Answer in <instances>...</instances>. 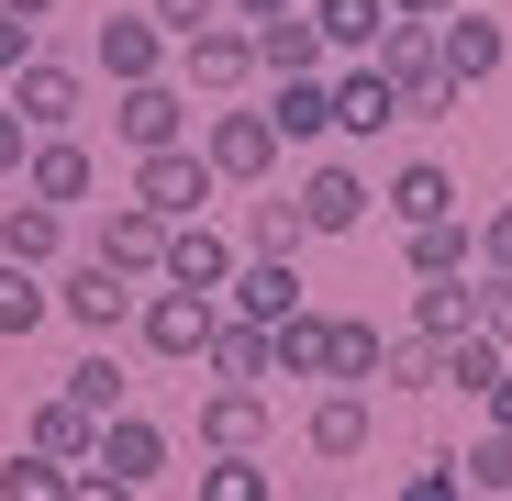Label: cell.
<instances>
[{"label":"cell","mask_w":512,"mask_h":501,"mask_svg":"<svg viewBox=\"0 0 512 501\" xmlns=\"http://www.w3.org/2000/svg\"><path fill=\"white\" fill-rule=\"evenodd\" d=\"M45 290H56V312H67L78 334H90V346H101V334H123V323L145 312V290H134L123 268H101V257H67V268H56Z\"/></svg>","instance_id":"6da1fadb"},{"label":"cell","mask_w":512,"mask_h":501,"mask_svg":"<svg viewBox=\"0 0 512 501\" xmlns=\"http://www.w3.org/2000/svg\"><path fill=\"white\" fill-rule=\"evenodd\" d=\"M212 190H223V179H212V156H201V145L134 156V201H145L156 223H201V212H212Z\"/></svg>","instance_id":"7a4b0ae2"},{"label":"cell","mask_w":512,"mask_h":501,"mask_svg":"<svg viewBox=\"0 0 512 501\" xmlns=\"http://www.w3.org/2000/svg\"><path fill=\"white\" fill-rule=\"evenodd\" d=\"M212 323H223V301H201V290H145V312H134V334H145V357H212Z\"/></svg>","instance_id":"3957f363"},{"label":"cell","mask_w":512,"mask_h":501,"mask_svg":"<svg viewBox=\"0 0 512 501\" xmlns=\"http://www.w3.org/2000/svg\"><path fill=\"white\" fill-rule=\"evenodd\" d=\"M201 156H212V179L223 190H256V179H279V123L268 112H212V134H201Z\"/></svg>","instance_id":"277c9868"},{"label":"cell","mask_w":512,"mask_h":501,"mask_svg":"<svg viewBox=\"0 0 512 501\" xmlns=\"http://www.w3.org/2000/svg\"><path fill=\"white\" fill-rule=\"evenodd\" d=\"M12 112H23V134H78V112H90V67L34 56V67L12 78Z\"/></svg>","instance_id":"5b68a950"},{"label":"cell","mask_w":512,"mask_h":501,"mask_svg":"<svg viewBox=\"0 0 512 501\" xmlns=\"http://www.w3.org/2000/svg\"><path fill=\"white\" fill-rule=\"evenodd\" d=\"M290 212H301V234H357V223H368V167H346V156H323V167H301V190H290Z\"/></svg>","instance_id":"8992f818"},{"label":"cell","mask_w":512,"mask_h":501,"mask_svg":"<svg viewBox=\"0 0 512 501\" xmlns=\"http://www.w3.org/2000/svg\"><path fill=\"white\" fill-rule=\"evenodd\" d=\"M234 268H245V245L234 234H212V223H167V290H201V301H223L234 290Z\"/></svg>","instance_id":"52a82bcc"},{"label":"cell","mask_w":512,"mask_h":501,"mask_svg":"<svg viewBox=\"0 0 512 501\" xmlns=\"http://www.w3.org/2000/svg\"><path fill=\"white\" fill-rule=\"evenodd\" d=\"M112 134H123L134 156L190 145V90H179V78H145V90H123V101H112Z\"/></svg>","instance_id":"ba28073f"},{"label":"cell","mask_w":512,"mask_h":501,"mask_svg":"<svg viewBox=\"0 0 512 501\" xmlns=\"http://www.w3.org/2000/svg\"><path fill=\"white\" fill-rule=\"evenodd\" d=\"M90 257H101V268H123V279L145 290V279L167 268V223H156L145 201H101V234H90Z\"/></svg>","instance_id":"9c48e42d"},{"label":"cell","mask_w":512,"mask_h":501,"mask_svg":"<svg viewBox=\"0 0 512 501\" xmlns=\"http://www.w3.org/2000/svg\"><path fill=\"white\" fill-rule=\"evenodd\" d=\"M501 56H512V34H501L490 12H446V23H435V67H446V90H490Z\"/></svg>","instance_id":"30bf717a"},{"label":"cell","mask_w":512,"mask_h":501,"mask_svg":"<svg viewBox=\"0 0 512 501\" xmlns=\"http://www.w3.org/2000/svg\"><path fill=\"white\" fill-rule=\"evenodd\" d=\"M90 190H101L90 145H78V134H34V167H23V201H45V212H78Z\"/></svg>","instance_id":"8fae6325"},{"label":"cell","mask_w":512,"mask_h":501,"mask_svg":"<svg viewBox=\"0 0 512 501\" xmlns=\"http://www.w3.org/2000/svg\"><path fill=\"white\" fill-rule=\"evenodd\" d=\"M379 212H390L401 234H423V223H457V167H435V156H412V167H390V190H379Z\"/></svg>","instance_id":"7c38bea8"},{"label":"cell","mask_w":512,"mask_h":501,"mask_svg":"<svg viewBox=\"0 0 512 501\" xmlns=\"http://www.w3.org/2000/svg\"><path fill=\"white\" fill-rule=\"evenodd\" d=\"M223 301H234V323H268V334H279V323H301V312H312V301H301V268H279V257H245V268H234V290H223Z\"/></svg>","instance_id":"4fadbf2b"},{"label":"cell","mask_w":512,"mask_h":501,"mask_svg":"<svg viewBox=\"0 0 512 501\" xmlns=\"http://www.w3.org/2000/svg\"><path fill=\"white\" fill-rule=\"evenodd\" d=\"M179 56H190V90H201V101H234L245 78H256V34H245V23H212V34H190Z\"/></svg>","instance_id":"5bb4252c"},{"label":"cell","mask_w":512,"mask_h":501,"mask_svg":"<svg viewBox=\"0 0 512 501\" xmlns=\"http://www.w3.org/2000/svg\"><path fill=\"white\" fill-rule=\"evenodd\" d=\"M101 78H112V90H145V78H167V34H156L145 12H112V23H101Z\"/></svg>","instance_id":"9a60e30c"},{"label":"cell","mask_w":512,"mask_h":501,"mask_svg":"<svg viewBox=\"0 0 512 501\" xmlns=\"http://www.w3.org/2000/svg\"><path fill=\"white\" fill-rule=\"evenodd\" d=\"M90 468H112L123 490H145V479L167 468V424H145V412H112V424H101V446H90Z\"/></svg>","instance_id":"2e32d148"},{"label":"cell","mask_w":512,"mask_h":501,"mask_svg":"<svg viewBox=\"0 0 512 501\" xmlns=\"http://www.w3.org/2000/svg\"><path fill=\"white\" fill-rule=\"evenodd\" d=\"M301 446H312L323 468H346V457H368V390H323V401L301 412Z\"/></svg>","instance_id":"e0dca14e"},{"label":"cell","mask_w":512,"mask_h":501,"mask_svg":"<svg viewBox=\"0 0 512 501\" xmlns=\"http://www.w3.org/2000/svg\"><path fill=\"white\" fill-rule=\"evenodd\" d=\"M201 446L212 457H268V390H212L201 401Z\"/></svg>","instance_id":"ac0fdd59"},{"label":"cell","mask_w":512,"mask_h":501,"mask_svg":"<svg viewBox=\"0 0 512 501\" xmlns=\"http://www.w3.org/2000/svg\"><path fill=\"white\" fill-rule=\"evenodd\" d=\"M67 257V212H45V201H0V268H56Z\"/></svg>","instance_id":"d6986e66"},{"label":"cell","mask_w":512,"mask_h":501,"mask_svg":"<svg viewBox=\"0 0 512 501\" xmlns=\"http://www.w3.org/2000/svg\"><path fill=\"white\" fill-rule=\"evenodd\" d=\"M323 90H334V123H346V134H357V145H368V134H390V123H401V90H390V78H379V67H368V56H357V67H334V78H323Z\"/></svg>","instance_id":"ffe728a7"},{"label":"cell","mask_w":512,"mask_h":501,"mask_svg":"<svg viewBox=\"0 0 512 501\" xmlns=\"http://www.w3.org/2000/svg\"><path fill=\"white\" fill-rule=\"evenodd\" d=\"M401 268H412V290H423V279H468V268H479V223L457 212V223H423V234H401Z\"/></svg>","instance_id":"44dd1931"},{"label":"cell","mask_w":512,"mask_h":501,"mask_svg":"<svg viewBox=\"0 0 512 501\" xmlns=\"http://www.w3.org/2000/svg\"><path fill=\"white\" fill-rule=\"evenodd\" d=\"M212 379H223V390H268V379H279L268 323H234V312H223V323H212Z\"/></svg>","instance_id":"7402d4cb"},{"label":"cell","mask_w":512,"mask_h":501,"mask_svg":"<svg viewBox=\"0 0 512 501\" xmlns=\"http://www.w3.org/2000/svg\"><path fill=\"white\" fill-rule=\"evenodd\" d=\"M312 34H323V56H379V34H390V0H312Z\"/></svg>","instance_id":"603a6c76"},{"label":"cell","mask_w":512,"mask_h":501,"mask_svg":"<svg viewBox=\"0 0 512 501\" xmlns=\"http://www.w3.org/2000/svg\"><path fill=\"white\" fill-rule=\"evenodd\" d=\"M23 446H34V457H56V468H90L101 424H90V412H78V401L56 390V401H34V424H23Z\"/></svg>","instance_id":"cb8c5ba5"},{"label":"cell","mask_w":512,"mask_h":501,"mask_svg":"<svg viewBox=\"0 0 512 501\" xmlns=\"http://www.w3.org/2000/svg\"><path fill=\"white\" fill-rule=\"evenodd\" d=\"M256 78H323V34H312V12L256 23Z\"/></svg>","instance_id":"d4e9b609"},{"label":"cell","mask_w":512,"mask_h":501,"mask_svg":"<svg viewBox=\"0 0 512 501\" xmlns=\"http://www.w3.org/2000/svg\"><path fill=\"white\" fill-rule=\"evenodd\" d=\"M468 323H479V279H423L412 290V334L423 346H457Z\"/></svg>","instance_id":"484cf974"},{"label":"cell","mask_w":512,"mask_h":501,"mask_svg":"<svg viewBox=\"0 0 512 501\" xmlns=\"http://www.w3.org/2000/svg\"><path fill=\"white\" fill-rule=\"evenodd\" d=\"M67 401L90 412V424H112V412H134V379H123V357H112V346H90V357L67 368Z\"/></svg>","instance_id":"4316f807"},{"label":"cell","mask_w":512,"mask_h":501,"mask_svg":"<svg viewBox=\"0 0 512 501\" xmlns=\"http://www.w3.org/2000/svg\"><path fill=\"white\" fill-rule=\"evenodd\" d=\"M268 123H279V145H312V134H334V90H323V78H279Z\"/></svg>","instance_id":"83f0119b"},{"label":"cell","mask_w":512,"mask_h":501,"mask_svg":"<svg viewBox=\"0 0 512 501\" xmlns=\"http://www.w3.org/2000/svg\"><path fill=\"white\" fill-rule=\"evenodd\" d=\"M301 245H312V234H301V212H290V201H245V257L301 268Z\"/></svg>","instance_id":"f1b7e54d"},{"label":"cell","mask_w":512,"mask_h":501,"mask_svg":"<svg viewBox=\"0 0 512 501\" xmlns=\"http://www.w3.org/2000/svg\"><path fill=\"white\" fill-rule=\"evenodd\" d=\"M268 346H279V379H323V357H334V312H301V323H279Z\"/></svg>","instance_id":"f546056e"},{"label":"cell","mask_w":512,"mask_h":501,"mask_svg":"<svg viewBox=\"0 0 512 501\" xmlns=\"http://www.w3.org/2000/svg\"><path fill=\"white\" fill-rule=\"evenodd\" d=\"M379 346H390L379 323H334V357H323V379H334V390H368V379H379Z\"/></svg>","instance_id":"4dcf8cb0"},{"label":"cell","mask_w":512,"mask_h":501,"mask_svg":"<svg viewBox=\"0 0 512 501\" xmlns=\"http://www.w3.org/2000/svg\"><path fill=\"white\" fill-rule=\"evenodd\" d=\"M45 312H56V290H45L34 268H0V346H23Z\"/></svg>","instance_id":"1f68e13d"},{"label":"cell","mask_w":512,"mask_h":501,"mask_svg":"<svg viewBox=\"0 0 512 501\" xmlns=\"http://www.w3.org/2000/svg\"><path fill=\"white\" fill-rule=\"evenodd\" d=\"M379 379H390V390H446V346H423V334H390V346H379Z\"/></svg>","instance_id":"d6a6232c"},{"label":"cell","mask_w":512,"mask_h":501,"mask_svg":"<svg viewBox=\"0 0 512 501\" xmlns=\"http://www.w3.org/2000/svg\"><path fill=\"white\" fill-rule=\"evenodd\" d=\"M457 479H468V501H512V435L457 446Z\"/></svg>","instance_id":"836d02e7"},{"label":"cell","mask_w":512,"mask_h":501,"mask_svg":"<svg viewBox=\"0 0 512 501\" xmlns=\"http://www.w3.org/2000/svg\"><path fill=\"white\" fill-rule=\"evenodd\" d=\"M0 501H67V468L34 457V446H23V457H0Z\"/></svg>","instance_id":"e575fe53"},{"label":"cell","mask_w":512,"mask_h":501,"mask_svg":"<svg viewBox=\"0 0 512 501\" xmlns=\"http://www.w3.org/2000/svg\"><path fill=\"white\" fill-rule=\"evenodd\" d=\"M279 479H268V457H212L201 468V501H268Z\"/></svg>","instance_id":"d590c367"},{"label":"cell","mask_w":512,"mask_h":501,"mask_svg":"<svg viewBox=\"0 0 512 501\" xmlns=\"http://www.w3.org/2000/svg\"><path fill=\"white\" fill-rule=\"evenodd\" d=\"M501 368H512V357L490 346V334H457V346H446V379H457V390H479V401H490V379H501Z\"/></svg>","instance_id":"8d00e7d4"},{"label":"cell","mask_w":512,"mask_h":501,"mask_svg":"<svg viewBox=\"0 0 512 501\" xmlns=\"http://www.w3.org/2000/svg\"><path fill=\"white\" fill-rule=\"evenodd\" d=\"M145 23H156L167 45H190V34H212V23H223V0H145Z\"/></svg>","instance_id":"74e56055"},{"label":"cell","mask_w":512,"mask_h":501,"mask_svg":"<svg viewBox=\"0 0 512 501\" xmlns=\"http://www.w3.org/2000/svg\"><path fill=\"white\" fill-rule=\"evenodd\" d=\"M401 501H468L457 457H423V468H401Z\"/></svg>","instance_id":"f35d334b"},{"label":"cell","mask_w":512,"mask_h":501,"mask_svg":"<svg viewBox=\"0 0 512 501\" xmlns=\"http://www.w3.org/2000/svg\"><path fill=\"white\" fill-rule=\"evenodd\" d=\"M45 56V23H23V12H0V78H23Z\"/></svg>","instance_id":"ab89813d"},{"label":"cell","mask_w":512,"mask_h":501,"mask_svg":"<svg viewBox=\"0 0 512 501\" xmlns=\"http://www.w3.org/2000/svg\"><path fill=\"white\" fill-rule=\"evenodd\" d=\"M468 334H490V346L512 357V279H479V323Z\"/></svg>","instance_id":"60d3db41"},{"label":"cell","mask_w":512,"mask_h":501,"mask_svg":"<svg viewBox=\"0 0 512 501\" xmlns=\"http://www.w3.org/2000/svg\"><path fill=\"white\" fill-rule=\"evenodd\" d=\"M479 279H512V201L479 223Z\"/></svg>","instance_id":"b9f144b4"},{"label":"cell","mask_w":512,"mask_h":501,"mask_svg":"<svg viewBox=\"0 0 512 501\" xmlns=\"http://www.w3.org/2000/svg\"><path fill=\"white\" fill-rule=\"evenodd\" d=\"M34 167V134H23V112H12V90H0V179H23Z\"/></svg>","instance_id":"7bdbcfd3"},{"label":"cell","mask_w":512,"mask_h":501,"mask_svg":"<svg viewBox=\"0 0 512 501\" xmlns=\"http://www.w3.org/2000/svg\"><path fill=\"white\" fill-rule=\"evenodd\" d=\"M67 501H134V490H123L112 468H67Z\"/></svg>","instance_id":"ee69618b"},{"label":"cell","mask_w":512,"mask_h":501,"mask_svg":"<svg viewBox=\"0 0 512 501\" xmlns=\"http://www.w3.org/2000/svg\"><path fill=\"white\" fill-rule=\"evenodd\" d=\"M279 12H301V0H223V23H245V34H256V23H279Z\"/></svg>","instance_id":"f6af8a7d"},{"label":"cell","mask_w":512,"mask_h":501,"mask_svg":"<svg viewBox=\"0 0 512 501\" xmlns=\"http://www.w3.org/2000/svg\"><path fill=\"white\" fill-rule=\"evenodd\" d=\"M446 12H468V0H390V23H446Z\"/></svg>","instance_id":"bcb514c9"},{"label":"cell","mask_w":512,"mask_h":501,"mask_svg":"<svg viewBox=\"0 0 512 501\" xmlns=\"http://www.w3.org/2000/svg\"><path fill=\"white\" fill-rule=\"evenodd\" d=\"M490 435H512V368L490 379Z\"/></svg>","instance_id":"7dc6e473"},{"label":"cell","mask_w":512,"mask_h":501,"mask_svg":"<svg viewBox=\"0 0 512 501\" xmlns=\"http://www.w3.org/2000/svg\"><path fill=\"white\" fill-rule=\"evenodd\" d=\"M0 12H23V23H45V12H56V0H0Z\"/></svg>","instance_id":"c3c4849f"},{"label":"cell","mask_w":512,"mask_h":501,"mask_svg":"<svg viewBox=\"0 0 512 501\" xmlns=\"http://www.w3.org/2000/svg\"><path fill=\"white\" fill-rule=\"evenodd\" d=\"M312 501H346V490H312Z\"/></svg>","instance_id":"681fc988"}]
</instances>
